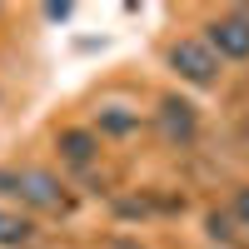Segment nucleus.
<instances>
[{
    "label": "nucleus",
    "instance_id": "nucleus-6",
    "mask_svg": "<svg viewBox=\"0 0 249 249\" xmlns=\"http://www.w3.org/2000/svg\"><path fill=\"white\" fill-rule=\"evenodd\" d=\"M95 130L100 135H135L140 130V115L124 110V105H105V110L95 115Z\"/></svg>",
    "mask_w": 249,
    "mask_h": 249
},
{
    "label": "nucleus",
    "instance_id": "nucleus-7",
    "mask_svg": "<svg viewBox=\"0 0 249 249\" xmlns=\"http://www.w3.org/2000/svg\"><path fill=\"white\" fill-rule=\"evenodd\" d=\"M25 239H30V224H25V219L0 214V244H25Z\"/></svg>",
    "mask_w": 249,
    "mask_h": 249
},
{
    "label": "nucleus",
    "instance_id": "nucleus-2",
    "mask_svg": "<svg viewBox=\"0 0 249 249\" xmlns=\"http://www.w3.org/2000/svg\"><path fill=\"white\" fill-rule=\"evenodd\" d=\"M170 65H175L179 80L210 90V85H219V65H224V60L204 45V40H175V45H170Z\"/></svg>",
    "mask_w": 249,
    "mask_h": 249
},
{
    "label": "nucleus",
    "instance_id": "nucleus-10",
    "mask_svg": "<svg viewBox=\"0 0 249 249\" xmlns=\"http://www.w3.org/2000/svg\"><path fill=\"white\" fill-rule=\"evenodd\" d=\"M115 249H144V244H140V239H120Z\"/></svg>",
    "mask_w": 249,
    "mask_h": 249
},
{
    "label": "nucleus",
    "instance_id": "nucleus-8",
    "mask_svg": "<svg viewBox=\"0 0 249 249\" xmlns=\"http://www.w3.org/2000/svg\"><path fill=\"white\" fill-rule=\"evenodd\" d=\"M210 239H219V244L234 239V230H230V219H224V214H210Z\"/></svg>",
    "mask_w": 249,
    "mask_h": 249
},
{
    "label": "nucleus",
    "instance_id": "nucleus-1",
    "mask_svg": "<svg viewBox=\"0 0 249 249\" xmlns=\"http://www.w3.org/2000/svg\"><path fill=\"white\" fill-rule=\"evenodd\" d=\"M0 195L25 199L30 210H60L65 204V190L50 170H0Z\"/></svg>",
    "mask_w": 249,
    "mask_h": 249
},
{
    "label": "nucleus",
    "instance_id": "nucleus-3",
    "mask_svg": "<svg viewBox=\"0 0 249 249\" xmlns=\"http://www.w3.org/2000/svg\"><path fill=\"white\" fill-rule=\"evenodd\" d=\"M219 60H249V15L234 10V15H219L210 20V40H204Z\"/></svg>",
    "mask_w": 249,
    "mask_h": 249
},
{
    "label": "nucleus",
    "instance_id": "nucleus-5",
    "mask_svg": "<svg viewBox=\"0 0 249 249\" xmlns=\"http://www.w3.org/2000/svg\"><path fill=\"white\" fill-rule=\"evenodd\" d=\"M95 150H100L95 130H65V135H60V155H65L70 164H90Z\"/></svg>",
    "mask_w": 249,
    "mask_h": 249
},
{
    "label": "nucleus",
    "instance_id": "nucleus-9",
    "mask_svg": "<svg viewBox=\"0 0 249 249\" xmlns=\"http://www.w3.org/2000/svg\"><path fill=\"white\" fill-rule=\"evenodd\" d=\"M234 219H239L244 230H249V184H244V190L234 195Z\"/></svg>",
    "mask_w": 249,
    "mask_h": 249
},
{
    "label": "nucleus",
    "instance_id": "nucleus-4",
    "mask_svg": "<svg viewBox=\"0 0 249 249\" xmlns=\"http://www.w3.org/2000/svg\"><path fill=\"white\" fill-rule=\"evenodd\" d=\"M155 120H160V135L170 140V144H190L195 130H199L195 105H190V100H179V95H164V100H160V110H155Z\"/></svg>",
    "mask_w": 249,
    "mask_h": 249
}]
</instances>
